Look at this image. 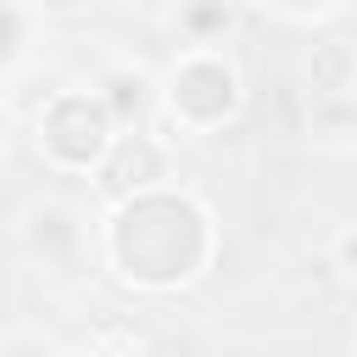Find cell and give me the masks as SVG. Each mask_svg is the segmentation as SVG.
I'll return each instance as SVG.
<instances>
[{
    "label": "cell",
    "mask_w": 357,
    "mask_h": 357,
    "mask_svg": "<svg viewBox=\"0 0 357 357\" xmlns=\"http://www.w3.org/2000/svg\"><path fill=\"white\" fill-rule=\"evenodd\" d=\"M351 262H357V240H351Z\"/></svg>",
    "instance_id": "cell-3"
},
{
    "label": "cell",
    "mask_w": 357,
    "mask_h": 357,
    "mask_svg": "<svg viewBox=\"0 0 357 357\" xmlns=\"http://www.w3.org/2000/svg\"><path fill=\"white\" fill-rule=\"evenodd\" d=\"M6 39H11V22H6V17H0V50H6Z\"/></svg>",
    "instance_id": "cell-2"
},
{
    "label": "cell",
    "mask_w": 357,
    "mask_h": 357,
    "mask_svg": "<svg viewBox=\"0 0 357 357\" xmlns=\"http://www.w3.org/2000/svg\"><path fill=\"white\" fill-rule=\"evenodd\" d=\"M50 134H56V145H61L67 156H89V151L100 145V112H95L89 100H67V106H56Z\"/></svg>",
    "instance_id": "cell-1"
}]
</instances>
